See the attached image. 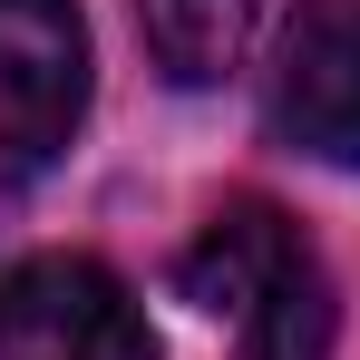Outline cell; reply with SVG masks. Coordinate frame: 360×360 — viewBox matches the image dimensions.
<instances>
[{"mask_svg":"<svg viewBox=\"0 0 360 360\" xmlns=\"http://www.w3.org/2000/svg\"><path fill=\"white\" fill-rule=\"evenodd\" d=\"M185 302L214 311L243 360H331V273L273 195L214 205L185 253Z\"/></svg>","mask_w":360,"mask_h":360,"instance_id":"obj_1","label":"cell"},{"mask_svg":"<svg viewBox=\"0 0 360 360\" xmlns=\"http://www.w3.org/2000/svg\"><path fill=\"white\" fill-rule=\"evenodd\" d=\"M0 360H156V331L98 253H30L0 273Z\"/></svg>","mask_w":360,"mask_h":360,"instance_id":"obj_2","label":"cell"},{"mask_svg":"<svg viewBox=\"0 0 360 360\" xmlns=\"http://www.w3.org/2000/svg\"><path fill=\"white\" fill-rule=\"evenodd\" d=\"M88 117L78 0H0V185L39 176Z\"/></svg>","mask_w":360,"mask_h":360,"instance_id":"obj_3","label":"cell"},{"mask_svg":"<svg viewBox=\"0 0 360 360\" xmlns=\"http://www.w3.org/2000/svg\"><path fill=\"white\" fill-rule=\"evenodd\" d=\"M263 117L311 166H360V0H292L263 68Z\"/></svg>","mask_w":360,"mask_h":360,"instance_id":"obj_4","label":"cell"},{"mask_svg":"<svg viewBox=\"0 0 360 360\" xmlns=\"http://www.w3.org/2000/svg\"><path fill=\"white\" fill-rule=\"evenodd\" d=\"M136 30L176 88H214L253 49V0H136Z\"/></svg>","mask_w":360,"mask_h":360,"instance_id":"obj_5","label":"cell"}]
</instances>
